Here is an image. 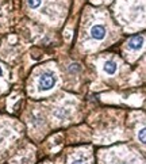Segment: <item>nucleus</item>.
<instances>
[{"label": "nucleus", "instance_id": "obj_1", "mask_svg": "<svg viewBox=\"0 0 146 164\" xmlns=\"http://www.w3.org/2000/svg\"><path fill=\"white\" fill-rule=\"evenodd\" d=\"M55 81H57V79H55L53 72H44L38 80V87L41 91H49L55 85Z\"/></svg>", "mask_w": 146, "mask_h": 164}, {"label": "nucleus", "instance_id": "obj_5", "mask_svg": "<svg viewBox=\"0 0 146 164\" xmlns=\"http://www.w3.org/2000/svg\"><path fill=\"white\" fill-rule=\"evenodd\" d=\"M103 69H104V72L107 73V75H114V73L117 72V69H118V65H117V63H115L114 60H108V61L104 63Z\"/></svg>", "mask_w": 146, "mask_h": 164}, {"label": "nucleus", "instance_id": "obj_3", "mask_svg": "<svg viewBox=\"0 0 146 164\" xmlns=\"http://www.w3.org/2000/svg\"><path fill=\"white\" fill-rule=\"evenodd\" d=\"M142 46H143V37H142V36L133 37L131 40L127 42V49L134 50V52H138Z\"/></svg>", "mask_w": 146, "mask_h": 164}, {"label": "nucleus", "instance_id": "obj_2", "mask_svg": "<svg viewBox=\"0 0 146 164\" xmlns=\"http://www.w3.org/2000/svg\"><path fill=\"white\" fill-rule=\"evenodd\" d=\"M89 34H91V37H92L95 41H103V40L106 38L107 30H106V27H104V25L96 23V25H93L92 27H91V31H89Z\"/></svg>", "mask_w": 146, "mask_h": 164}, {"label": "nucleus", "instance_id": "obj_8", "mask_svg": "<svg viewBox=\"0 0 146 164\" xmlns=\"http://www.w3.org/2000/svg\"><path fill=\"white\" fill-rule=\"evenodd\" d=\"M114 164H134V163H131L130 160H127V159H118Z\"/></svg>", "mask_w": 146, "mask_h": 164}, {"label": "nucleus", "instance_id": "obj_7", "mask_svg": "<svg viewBox=\"0 0 146 164\" xmlns=\"http://www.w3.org/2000/svg\"><path fill=\"white\" fill-rule=\"evenodd\" d=\"M138 140L141 141V144H145V129L141 128L138 130Z\"/></svg>", "mask_w": 146, "mask_h": 164}, {"label": "nucleus", "instance_id": "obj_9", "mask_svg": "<svg viewBox=\"0 0 146 164\" xmlns=\"http://www.w3.org/2000/svg\"><path fill=\"white\" fill-rule=\"evenodd\" d=\"M2 73H3V69H2V67H0V76H2Z\"/></svg>", "mask_w": 146, "mask_h": 164}, {"label": "nucleus", "instance_id": "obj_6", "mask_svg": "<svg viewBox=\"0 0 146 164\" xmlns=\"http://www.w3.org/2000/svg\"><path fill=\"white\" fill-rule=\"evenodd\" d=\"M27 4L31 10H37V8L41 7L42 4V0H27Z\"/></svg>", "mask_w": 146, "mask_h": 164}, {"label": "nucleus", "instance_id": "obj_4", "mask_svg": "<svg viewBox=\"0 0 146 164\" xmlns=\"http://www.w3.org/2000/svg\"><path fill=\"white\" fill-rule=\"evenodd\" d=\"M89 156L84 153H76L73 155L69 160V164H89Z\"/></svg>", "mask_w": 146, "mask_h": 164}]
</instances>
